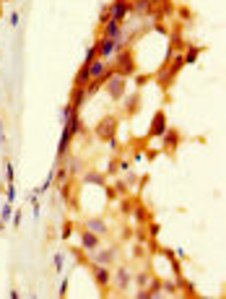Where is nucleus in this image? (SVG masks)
Here are the masks:
<instances>
[{
    "mask_svg": "<svg viewBox=\"0 0 226 299\" xmlns=\"http://www.w3.org/2000/svg\"><path fill=\"white\" fill-rule=\"evenodd\" d=\"M107 65L112 68V73H115V76H120V78H130V76L138 73V63H135L133 47H123L120 52H115V60H112V63H107Z\"/></svg>",
    "mask_w": 226,
    "mask_h": 299,
    "instance_id": "1",
    "label": "nucleus"
},
{
    "mask_svg": "<svg viewBox=\"0 0 226 299\" xmlns=\"http://www.w3.org/2000/svg\"><path fill=\"white\" fill-rule=\"evenodd\" d=\"M117 130H120V117L117 115H104L96 128H94V138L96 141H109V138H117Z\"/></svg>",
    "mask_w": 226,
    "mask_h": 299,
    "instance_id": "2",
    "label": "nucleus"
},
{
    "mask_svg": "<svg viewBox=\"0 0 226 299\" xmlns=\"http://www.w3.org/2000/svg\"><path fill=\"white\" fill-rule=\"evenodd\" d=\"M130 283H133V271L128 265H117V271H112V283L109 286H115L117 294H125L130 289Z\"/></svg>",
    "mask_w": 226,
    "mask_h": 299,
    "instance_id": "3",
    "label": "nucleus"
},
{
    "mask_svg": "<svg viewBox=\"0 0 226 299\" xmlns=\"http://www.w3.org/2000/svg\"><path fill=\"white\" fill-rule=\"evenodd\" d=\"M91 278H94V283H96V289H99L101 294H107L109 283H112V271H109V265L91 263Z\"/></svg>",
    "mask_w": 226,
    "mask_h": 299,
    "instance_id": "4",
    "label": "nucleus"
},
{
    "mask_svg": "<svg viewBox=\"0 0 226 299\" xmlns=\"http://www.w3.org/2000/svg\"><path fill=\"white\" fill-rule=\"evenodd\" d=\"M167 128H169V123H167V112H164V110H156L154 117H151V125H148L146 138H148V141H151V138H161L164 133H167Z\"/></svg>",
    "mask_w": 226,
    "mask_h": 299,
    "instance_id": "5",
    "label": "nucleus"
},
{
    "mask_svg": "<svg viewBox=\"0 0 226 299\" xmlns=\"http://www.w3.org/2000/svg\"><path fill=\"white\" fill-rule=\"evenodd\" d=\"M117 258H120V247L117 245H112V247H101L99 245L91 252V263H101V265H115Z\"/></svg>",
    "mask_w": 226,
    "mask_h": 299,
    "instance_id": "6",
    "label": "nucleus"
},
{
    "mask_svg": "<svg viewBox=\"0 0 226 299\" xmlns=\"http://www.w3.org/2000/svg\"><path fill=\"white\" fill-rule=\"evenodd\" d=\"M104 91L109 94L112 102H123L125 91H128V78H120V76H112L107 83H104Z\"/></svg>",
    "mask_w": 226,
    "mask_h": 299,
    "instance_id": "7",
    "label": "nucleus"
},
{
    "mask_svg": "<svg viewBox=\"0 0 226 299\" xmlns=\"http://www.w3.org/2000/svg\"><path fill=\"white\" fill-rule=\"evenodd\" d=\"M182 143V133L179 130H174V128H167V133L161 136V146H164V151H167L169 156H174V151H177V146Z\"/></svg>",
    "mask_w": 226,
    "mask_h": 299,
    "instance_id": "8",
    "label": "nucleus"
},
{
    "mask_svg": "<svg viewBox=\"0 0 226 299\" xmlns=\"http://www.w3.org/2000/svg\"><path fill=\"white\" fill-rule=\"evenodd\" d=\"M107 11H109V19L112 21H120V24H125V19L130 16L128 0H112V3L107 6Z\"/></svg>",
    "mask_w": 226,
    "mask_h": 299,
    "instance_id": "9",
    "label": "nucleus"
},
{
    "mask_svg": "<svg viewBox=\"0 0 226 299\" xmlns=\"http://www.w3.org/2000/svg\"><path fill=\"white\" fill-rule=\"evenodd\" d=\"M123 115L125 117H135V115H138L141 110H143V96L138 94V91H135V94H130V96H123Z\"/></svg>",
    "mask_w": 226,
    "mask_h": 299,
    "instance_id": "10",
    "label": "nucleus"
},
{
    "mask_svg": "<svg viewBox=\"0 0 226 299\" xmlns=\"http://www.w3.org/2000/svg\"><path fill=\"white\" fill-rule=\"evenodd\" d=\"M96 52H99L101 60H109V57L117 52V39H112V37H101V39H96Z\"/></svg>",
    "mask_w": 226,
    "mask_h": 299,
    "instance_id": "11",
    "label": "nucleus"
},
{
    "mask_svg": "<svg viewBox=\"0 0 226 299\" xmlns=\"http://www.w3.org/2000/svg\"><path fill=\"white\" fill-rule=\"evenodd\" d=\"M83 229H88V232H94V234H99L101 239L109 234V224L104 221V219H96V216H91V219H86L83 221Z\"/></svg>",
    "mask_w": 226,
    "mask_h": 299,
    "instance_id": "12",
    "label": "nucleus"
},
{
    "mask_svg": "<svg viewBox=\"0 0 226 299\" xmlns=\"http://www.w3.org/2000/svg\"><path fill=\"white\" fill-rule=\"evenodd\" d=\"M99 245H101V237L99 234L88 232V229H81V250L83 252H94Z\"/></svg>",
    "mask_w": 226,
    "mask_h": 299,
    "instance_id": "13",
    "label": "nucleus"
},
{
    "mask_svg": "<svg viewBox=\"0 0 226 299\" xmlns=\"http://www.w3.org/2000/svg\"><path fill=\"white\" fill-rule=\"evenodd\" d=\"M107 174L104 172H96V169H88L83 172V185H99V187H107Z\"/></svg>",
    "mask_w": 226,
    "mask_h": 299,
    "instance_id": "14",
    "label": "nucleus"
},
{
    "mask_svg": "<svg viewBox=\"0 0 226 299\" xmlns=\"http://www.w3.org/2000/svg\"><path fill=\"white\" fill-rule=\"evenodd\" d=\"M185 44H187V42H185V37H182V29L174 26L172 32H169V50H172V52H182Z\"/></svg>",
    "mask_w": 226,
    "mask_h": 299,
    "instance_id": "15",
    "label": "nucleus"
},
{
    "mask_svg": "<svg viewBox=\"0 0 226 299\" xmlns=\"http://www.w3.org/2000/svg\"><path fill=\"white\" fill-rule=\"evenodd\" d=\"M83 102H86V88H81V86H73V91H70V107L75 110V112H81V107H83Z\"/></svg>",
    "mask_w": 226,
    "mask_h": 299,
    "instance_id": "16",
    "label": "nucleus"
},
{
    "mask_svg": "<svg viewBox=\"0 0 226 299\" xmlns=\"http://www.w3.org/2000/svg\"><path fill=\"white\" fill-rule=\"evenodd\" d=\"M128 6H130L133 16H148V13H151V3H148V0H128Z\"/></svg>",
    "mask_w": 226,
    "mask_h": 299,
    "instance_id": "17",
    "label": "nucleus"
},
{
    "mask_svg": "<svg viewBox=\"0 0 226 299\" xmlns=\"http://www.w3.org/2000/svg\"><path fill=\"white\" fill-rule=\"evenodd\" d=\"M200 52H203V47H198V44H185V50H182L185 65H195V63H198V55Z\"/></svg>",
    "mask_w": 226,
    "mask_h": 299,
    "instance_id": "18",
    "label": "nucleus"
},
{
    "mask_svg": "<svg viewBox=\"0 0 226 299\" xmlns=\"http://www.w3.org/2000/svg\"><path fill=\"white\" fill-rule=\"evenodd\" d=\"M133 219L141 224V227H146V224L151 221V214H148V208L143 206V203H138L135 201V206H133Z\"/></svg>",
    "mask_w": 226,
    "mask_h": 299,
    "instance_id": "19",
    "label": "nucleus"
},
{
    "mask_svg": "<svg viewBox=\"0 0 226 299\" xmlns=\"http://www.w3.org/2000/svg\"><path fill=\"white\" fill-rule=\"evenodd\" d=\"M104 37H112V39H123V24L120 21H107L104 24Z\"/></svg>",
    "mask_w": 226,
    "mask_h": 299,
    "instance_id": "20",
    "label": "nucleus"
},
{
    "mask_svg": "<svg viewBox=\"0 0 226 299\" xmlns=\"http://www.w3.org/2000/svg\"><path fill=\"white\" fill-rule=\"evenodd\" d=\"M81 172H83V159H81V156H73V159L68 161V177L75 179Z\"/></svg>",
    "mask_w": 226,
    "mask_h": 299,
    "instance_id": "21",
    "label": "nucleus"
},
{
    "mask_svg": "<svg viewBox=\"0 0 226 299\" xmlns=\"http://www.w3.org/2000/svg\"><path fill=\"white\" fill-rule=\"evenodd\" d=\"M88 65L86 63H81V68H78V73H75V81H73V86H81V88H86V83H88Z\"/></svg>",
    "mask_w": 226,
    "mask_h": 299,
    "instance_id": "22",
    "label": "nucleus"
},
{
    "mask_svg": "<svg viewBox=\"0 0 226 299\" xmlns=\"http://www.w3.org/2000/svg\"><path fill=\"white\" fill-rule=\"evenodd\" d=\"M107 70V60H101V57H96L91 65H88V76L91 78H96V76H101V73Z\"/></svg>",
    "mask_w": 226,
    "mask_h": 299,
    "instance_id": "23",
    "label": "nucleus"
},
{
    "mask_svg": "<svg viewBox=\"0 0 226 299\" xmlns=\"http://www.w3.org/2000/svg\"><path fill=\"white\" fill-rule=\"evenodd\" d=\"M151 278H154L151 273H135V276H133V281H135V286H138V289H146Z\"/></svg>",
    "mask_w": 226,
    "mask_h": 299,
    "instance_id": "24",
    "label": "nucleus"
},
{
    "mask_svg": "<svg viewBox=\"0 0 226 299\" xmlns=\"http://www.w3.org/2000/svg\"><path fill=\"white\" fill-rule=\"evenodd\" d=\"M52 177H55V182H57V185H63L65 179H68V169L63 167V164H57V169L52 172Z\"/></svg>",
    "mask_w": 226,
    "mask_h": 299,
    "instance_id": "25",
    "label": "nucleus"
},
{
    "mask_svg": "<svg viewBox=\"0 0 226 299\" xmlns=\"http://www.w3.org/2000/svg\"><path fill=\"white\" fill-rule=\"evenodd\" d=\"M70 234H73V221L68 219V221L63 224V232H60V237H63V239H70Z\"/></svg>",
    "mask_w": 226,
    "mask_h": 299,
    "instance_id": "26",
    "label": "nucleus"
},
{
    "mask_svg": "<svg viewBox=\"0 0 226 299\" xmlns=\"http://www.w3.org/2000/svg\"><path fill=\"white\" fill-rule=\"evenodd\" d=\"M161 289L167 291V294H179V289H177V281H167V283H161Z\"/></svg>",
    "mask_w": 226,
    "mask_h": 299,
    "instance_id": "27",
    "label": "nucleus"
},
{
    "mask_svg": "<svg viewBox=\"0 0 226 299\" xmlns=\"http://www.w3.org/2000/svg\"><path fill=\"white\" fill-rule=\"evenodd\" d=\"M148 81H154V76H148V73H141V76H135V86H138V88L146 86Z\"/></svg>",
    "mask_w": 226,
    "mask_h": 299,
    "instance_id": "28",
    "label": "nucleus"
},
{
    "mask_svg": "<svg viewBox=\"0 0 226 299\" xmlns=\"http://www.w3.org/2000/svg\"><path fill=\"white\" fill-rule=\"evenodd\" d=\"M159 232H161L159 224H156V221H148V234H151V237H159Z\"/></svg>",
    "mask_w": 226,
    "mask_h": 299,
    "instance_id": "29",
    "label": "nucleus"
},
{
    "mask_svg": "<svg viewBox=\"0 0 226 299\" xmlns=\"http://www.w3.org/2000/svg\"><path fill=\"white\" fill-rule=\"evenodd\" d=\"M117 161H120V159H112V161H109V167H107V172H104V174H107V177H115V174H117Z\"/></svg>",
    "mask_w": 226,
    "mask_h": 299,
    "instance_id": "30",
    "label": "nucleus"
},
{
    "mask_svg": "<svg viewBox=\"0 0 226 299\" xmlns=\"http://www.w3.org/2000/svg\"><path fill=\"white\" fill-rule=\"evenodd\" d=\"M6 179H8V182H13V164L11 161H6Z\"/></svg>",
    "mask_w": 226,
    "mask_h": 299,
    "instance_id": "31",
    "label": "nucleus"
},
{
    "mask_svg": "<svg viewBox=\"0 0 226 299\" xmlns=\"http://www.w3.org/2000/svg\"><path fill=\"white\" fill-rule=\"evenodd\" d=\"M107 21H109V11H107V8H104V11H101V16H99V21H96V24H99V26H104V24H107Z\"/></svg>",
    "mask_w": 226,
    "mask_h": 299,
    "instance_id": "32",
    "label": "nucleus"
},
{
    "mask_svg": "<svg viewBox=\"0 0 226 299\" xmlns=\"http://www.w3.org/2000/svg\"><path fill=\"white\" fill-rule=\"evenodd\" d=\"M154 32H159V34H169V29L164 26L161 21H156V24H154Z\"/></svg>",
    "mask_w": 226,
    "mask_h": 299,
    "instance_id": "33",
    "label": "nucleus"
},
{
    "mask_svg": "<svg viewBox=\"0 0 226 299\" xmlns=\"http://www.w3.org/2000/svg\"><path fill=\"white\" fill-rule=\"evenodd\" d=\"M57 296H68V278H63V283H60V291Z\"/></svg>",
    "mask_w": 226,
    "mask_h": 299,
    "instance_id": "34",
    "label": "nucleus"
},
{
    "mask_svg": "<svg viewBox=\"0 0 226 299\" xmlns=\"http://www.w3.org/2000/svg\"><path fill=\"white\" fill-rule=\"evenodd\" d=\"M177 13H179V16H182V19H187V21L192 19V13H190V8H185V6H182V8H179Z\"/></svg>",
    "mask_w": 226,
    "mask_h": 299,
    "instance_id": "35",
    "label": "nucleus"
},
{
    "mask_svg": "<svg viewBox=\"0 0 226 299\" xmlns=\"http://www.w3.org/2000/svg\"><path fill=\"white\" fill-rule=\"evenodd\" d=\"M107 143H109V148H112V151H120V141H117V138H109Z\"/></svg>",
    "mask_w": 226,
    "mask_h": 299,
    "instance_id": "36",
    "label": "nucleus"
},
{
    "mask_svg": "<svg viewBox=\"0 0 226 299\" xmlns=\"http://www.w3.org/2000/svg\"><path fill=\"white\" fill-rule=\"evenodd\" d=\"M55 268H57V271L63 268V255H55Z\"/></svg>",
    "mask_w": 226,
    "mask_h": 299,
    "instance_id": "37",
    "label": "nucleus"
},
{
    "mask_svg": "<svg viewBox=\"0 0 226 299\" xmlns=\"http://www.w3.org/2000/svg\"><path fill=\"white\" fill-rule=\"evenodd\" d=\"M8 21H11V26H16V24H19V13H11Z\"/></svg>",
    "mask_w": 226,
    "mask_h": 299,
    "instance_id": "38",
    "label": "nucleus"
},
{
    "mask_svg": "<svg viewBox=\"0 0 226 299\" xmlns=\"http://www.w3.org/2000/svg\"><path fill=\"white\" fill-rule=\"evenodd\" d=\"M0 19H3V0H0Z\"/></svg>",
    "mask_w": 226,
    "mask_h": 299,
    "instance_id": "39",
    "label": "nucleus"
},
{
    "mask_svg": "<svg viewBox=\"0 0 226 299\" xmlns=\"http://www.w3.org/2000/svg\"><path fill=\"white\" fill-rule=\"evenodd\" d=\"M3 229H6V227H3V224H0V234H3Z\"/></svg>",
    "mask_w": 226,
    "mask_h": 299,
    "instance_id": "40",
    "label": "nucleus"
},
{
    "mask_svg": "<svg viewBox=\"0 0 226 299\" xmlns=\"http://www.w3.org/2000/svg\"><path fill=\"white\" fill-rule=\"evenodd\" d=\"M3 3H6V0H3Z\"/></svg>",
    "mask_w": 226,
    "mask_h": 299,
    "instance_id": "41",
    "label": "nucleus"
}]
</instances>
